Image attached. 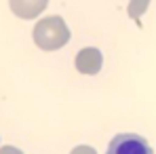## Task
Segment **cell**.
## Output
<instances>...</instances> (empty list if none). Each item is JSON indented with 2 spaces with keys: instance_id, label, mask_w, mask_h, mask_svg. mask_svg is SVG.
<instances>
[{
  "instance_id": "obj_4",
  "label": "cell",
  "mask_w": 156,
  "mask_h": 154,
  "mask_svg": "<svg viewBox=\"0 0 156 154\" xmlns=\"http://www.w3.org/2000/svg\"><path fill=\"white\" fill-rule=\"evenodd\" d=\"M9 4H11V11L17 17H21V19H34V17H38L47 9L49 0H9Z\"/></svg>"
},
{
  "instance_id": "obj_7",
  "label": "cell",
  "mask_w": 156,
  "mask_h": 154,
  "mask_svg": "<svg viewBox=\"0 0 156 154\" xmlns=\"http://www.w3.org/2000/svg\"><path fill=\"white\" fill-rule=\"evenodd\" d=\"M0 154H23L19 148H15V146H2L0 148Z\"/></svg>"
},
{
  "instance_id": "obj_2",
  "label": "cell",
  "mask_w": 156,
  "mask_h": 154,
  "mask_svg": "<svg viewBox=\"0 0 156 154\" xmlns=\"http://www.w3.org/2000/svg\"><path fill=\"white\" fill-rule=\"evenodd\" d=\"M105 154H154V150H152V146L148 144V139L144 135L120 133L110 141Z\"/></svg>"
},
{
  "instance_id": "obj_3",
  "label": "cell",
  "mask_w": 156,
  "mask_h": 154,
  "mask_svg": "<svg viewBox=\"0 0 156 154\" xmlns=\"http://www.w3.org/2000/svg\"><path fill=\"white\" fill-rule=\"evenodd\" d=\"M101 66H104V55L99 53V49L87 47V49L78 51V55H76V70L80 72V74L93 76V74H97V72L101 70Z\"/></svg>"
},
{
  "instance_id": "obj_1",
  "label": "cell",
  "mask_w": 156,
  "mask_h": 154,
  "mask_svg": "<svg viewBox=\"0 0 156 154\" xmlns=\"http://www.w3.org/2000/svg\"><path fill=\"white\" fill-rule=\"evenodd\" d=\"M68 40H70V27L59 15L44 17L34 26V42L42 51H57Z\"/></svg>"
},
{
  "instance_id": "obj_5",
  "label": "cell",
  "mask_w": 156,
  "mask_h": 154,
  "mask_svg": "<svg viewBox=\"0 0 156 154\" xmlns=\"http://www.w3.org/2000/svg\"><path fill=\"white\" fill-rule=\"evenodd\" d=\"M148 4H150V0H129V9H127V11H129V17L139 23L141 15H144L146 9H148Z\"/></svg>"
},
{
  "instance_id": "obj_6",
  "label": "cell",
  "mask_w": 156,
  "mask_h": 154,
  "mask_svg": "<svg viewBox=\"0 0 156 154\" xmlns=\"http://www.w3.org/2000/svg\"><path fill=\"white\" fill-rule=\"evenodd\" d=\"M70 154H97V152H95V148H91V146H76Z\"/></svg>"
}]
</instances>
